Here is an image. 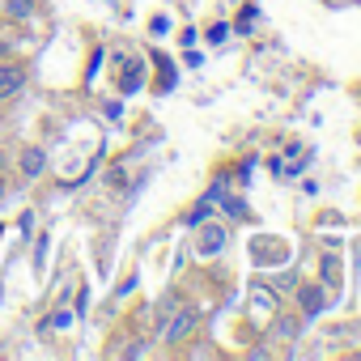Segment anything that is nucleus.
Wrapping results in <instances>:
<instances>
[{
	"label": "nucleus",
	"mask_w": 361,
	"mask_h": 361,
	"mask_svg": "<svg viewBox=\"0 0 361 361\" xmlns=\"http://www.w3.org/2000/svg\"><path fill=\"white\" fill-rule=\"evenodd\" d=\"M196 319H200V314H196L192 306H183V310H174V319H170V323L161 327V340H166V344H178V340H183V336H192Z\"/></svg>",
	"instance_id": "obj_1"
},
{
	"label": "nucleus",
	"mask_w": 361,
	"mask_h": 361,
	"mask_svg": "<svg viewBox=\"0 0 361 361\" xmlns=\"http://www.w3.org/2000/svg\"><path fill=\"white\" fill-rule=\"evenodd\" d=\"M22 85H26V68H18V64H0V98H13Z\"/></svg>",
	"instance_id": "obj_2"
},
{
	"label": "nucleus",
	"mask_w": 361,
	"mask_h": 361,
	"mask_svg": "<svg viewBox=\"0 0 361 361\" xmlns=\"http://www.w3.org/2000/svg\"><path fill=\"white\" fill-rule=\"evenodd\" d=\"M43 166H47V153H43V149H26V153H22V170H26V178H39Z\"/></svg>",
	"instance_id": "obj_3"
},
{
	"label": "nucleus",
	"mask_w": 361,
	"mask_h": 361,
	"mask_svg": "<svg viewBox=\"0 0 361 361\" xmlns=\"http://www.w3.org/2000/svg\"><path fill=\"white\" fill-rule=\"evenodd\" d=\"M0 9H5L9 18H18V22H26V18H35V0H5Z\"/></svg>",
	"instance_id": "obj_4"
},
{
	"label": "nucleus",
	"mask_w": 361,
	"mask_h": 361,
	"mask_svg": "<svg viewBox=\"0 0 361 361\" xmlns=\"http://www.w3.org/2000/svg\"><path fill=\"white\" fill-rule=\"evenodd\" d=\"M221 247H226V234L221 230H204L200 234V255H217Z\"/></svg>",
	"instance_id": "obj_5"
},
{
	"label": "nucleus",
	"mask_w": 361,
	"mask_h": 361,
	"mask_svg": "<svg viewBox=\"0 0 361 361\" xmlns=\"http://www.w3.org/2000/svg\"><path fill=\"white\" fill-rule=\"evenodd\" d=\"M319 302H323V293H319L314 285H310V289H302V310H306V314H314V310H323Z\"/></svg>",
	"instance_id": "obj_6"
},
{
	"label": "nucleus",
	"mask_w": 361,
	"mask_h": 361,
	"mask_svg": "<svg viewBox=\"0 0 361 361\" xmlns=\"http://www.w3.org/2000/svg\"><path fill=\"white\" fill-rule=\"evenodd\" d=\"M255 302H259V306H264V310H268V306H276V298H268V293H264V289H255Z\"/></svg>",
	"instance_id": "obj_7"
},
{
	"label": "nucleus",
	"mask_w": 361,
	"mask_h": 361,
	"mask_svg": "<svg viewBox=\"0 0 361 361\" xmlns=\"http://www.w3.org/2000/svg\"><path fill=\"white\" fill-rule=\"evenodd\" d=\"M0 166H5V153H0Z\"/></svg>",
	"instance_id": "obj_8"
},
{
	"label": "nucleus",
	"mask_w": 361,
	"mask_h": 361,
	"mask_svg": "<svg viewBox=\"0 0 361 361\" xmlns=\"http://www.w3.org/2000/svg\"><path fill=\"white\" fill-rule=\"evenodd\" d=\"M0 196H5V183H0Z\"/></svg>",
	"instance_id": "obj_9"
},
{
	"label": "nucleus",
	"mask_w": 361,
	"mask_h": 361,
	"mask_svg": "<svg viewBox=\"0 0 361 361\" xmlns=\"http://www.w3.org/2000/svg\"><path fill=\"white\" fill-rule=\"evenodd\" d=\"M0 56H5V43H0Z\"/></svg>",
	"instance_id": "obj_10"
}]
</instances>
